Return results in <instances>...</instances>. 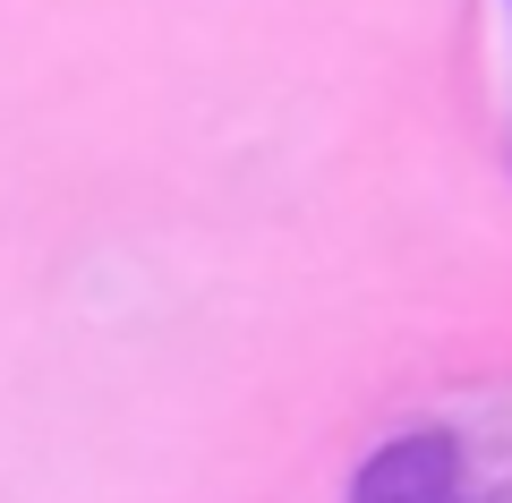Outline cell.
Masks as SVG:
<instances>
[{
  "mask_svg": "<svg viewBox=\"0 0 512 503\" xmlns=\"http://www.w3.org/2000/svg\"><path fill=\"white\" fill-rule=\"evenodd\" d=\"M350 503H470L461 486V444L453 435H402L359 469Z\"/></svg>",
  "mask_w": 512,
  "mask_h": 503,
  "instance_id": "obj_1",
  "label": "cell"
}]
</instances>
